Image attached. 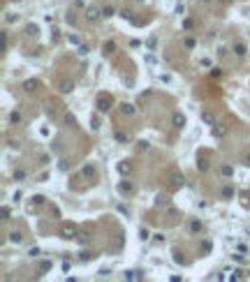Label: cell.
Returning <instances> with one entry per match:
<instances>
[{
    "instance_id": "cell-1",
    "label": "cell",
    "mask_w": 250,
    "mask_h": 282,
    "mask_svg": "<svg viewBox=\"0 0 250 282\" xmlns=\"http://www.w3.org/2000/svg\"><path fill=\"white\" fill-rule=\"evenodd\" d=\"M86 19L91 21V23H97L100 19H102V9H97V7H88V9H86Z\"/></svg>"
},
{
    "instance_id": "cell-2",
    "label": "cell",
    "mask_w": 250,
    "mask_h": 282,
    "mask_svg": "<svg viewBox=\"0 0 250 282\" xmlns=\"http://www.w3.org/2000/svg\"><path fill=\"white\" fill-rule=\"evenodd\" d=\"M169 185H171V190H178V187H183V176L176 174V171H171V174H169Z\"/></svg>"
},
{
    "instance_id": "cell-3",
    "label": "cell",
    "mask_w": 250,
    "mask_h": 282,
    "mask_svg": "<svg viewBox=\"0 0 250 282\" xmlns=\"http://www.w3.org/2000/svg\"><path fill=\"white\" fill-rule=\"evenodd\" d=\"M109 109H111V99L104 97V95H100V97H97V111H100V113H102V111L107 113Z\"/></svg>"
},
{
    "instance_id": "cell-4",
    "label": "cell",
    "mask_w": 250,
    "mask_h": 282,
    "mask_svg": "<svg viewBox=\"0 0 250 282\" xmlns=\"http://www.w3.org/2000/svg\"><path fill=\"white\" fill-rule=\"evenodd\" d=\"M76 236H79V234H76V229L72 224H67V227L60 229V238H65V240H67V238H76Z\"/></svg>"
},
{
    "instance_id": "cell-5",
    "label": "cell",
    "mask_w": 250,
    "mask_h": 282,
    "mask_svg": "<svg viewBox=\"0 0 250 282\" xmlns=\"http://www.w3.org/2000/svg\"><path fill=\"white\" fill-rule=\"evenodd\" d=\"M118 192H121V194H125V197H130L134 192V187H132V183H130V180H123V183H118Z\"/></svg>"
},
{
    "instance_id": "cell-6",
    "label": "cell",
    "mask_w": 250,
    "mask_h": 282,
    "mask_svg": "<svg viewBox=\"0 0 250 282\" xmlns=\"http://www.w3.org/2000/svg\"><path fill=\"white\" fill-rule=\"evenodd\" d=\"M171 123H174V127H178V130H183V127H185V116H183V113H178V111H176V113L171 116Z\"/></svg>"
},
{
    "instance_id": "cell-7",
    "label": "cell",
    "mask_w": 250,
    "mask_h": 282,
    "mask_svg": "<svg viewBox=\"0 0 250 282\" xmlns=\"http://www.w3.org/2000/svg\"><path fill=\"white\" fill-rule=\"evenodd\" d=\"M188 231L192 234V236H195V234H199L201 231V220H190L188 222Z\"/></svg>"
},
{
    "instance_id": "cell-8",
    "label": "cell",
    "mask_w": 250,
    "mask_h": 282,
    "mask_svg": "<svg viewBox=\"0 0 250 282\" xmlns=\"http://www.w3.org/2000/svg\"><path fill=\"white\" fill-rule=\"evenodd\" d=\"M234 53L239 56V58H243V56L248 53V46L243 44V42H236V44H234Z\"/></svg>"
},
{
    "instance_id": "cell-9",
    "label": "cell",
    "mask_w": 250,
    "mask_h": 282,
    "mask_svg": "<svg viewBox=\"0 0 250 282\" xmlns=\"http://www.w3.org/2000/svg\"><path fill=\"white\" fill-rule=\"evenodd\" d=\"M118 174H121V176H130V174H132V167H130L128 162H121V164H118Z\"/></svg>"
},
{
    "instance_id": "cell-10",
    "label": "cell",
    "mask_w": 250,
    "mask_h": 282,
    "mask_svg": "<svg viewBox=\"0 0 250 282\" xmlns=\"http://www.w3.org/2000/svg\"><path fill=\"white\" fill-rule=\"evenodd\" d=\"M211 134H213V137H216V139H222L225 134H227V130H225L222 125H213V132H211Z\"/></svg>"
},
{
    "instance_id": "cell-11",
    "label": "cell",
    "mask_w": 250,
    "mask_h": 282,
    "mask_svg": "<svg viewBox=\"0 0 250 282\" xmlns=\"http://www.w3.org/2000/svg\"><path fill=\"white\" fill-rule=\"evenodd\" d=\"M114 51H116V42H111V39H109V42H107V44L102 46V53L111 56V53H114Z\"/></svg>"
},
{
    "instance_id": "cell-12",
    "label": "cell",
    "mask_w": 250,
    "mask_h": 282,
    "mask_svg": "<svg viewBox=\"0 0 250 282\" xmlns=\"http://www.w3.org/2000/svg\"><path fill=\"white\" fill-rule=\"evenodd\" d=\"M114 7H111V5H107V7H102V19H111V16H114Z\"/></svg>"
},
{
    "instance_id": "cell-13",
    "label": "cell",
    "mask_w": 250,
    "mask_h": 282,
    "mask_svg": "<svg viewBox=\"0 0 250 282\" xmlns=\"http://www.w3.org/2000/svg\"><path fill=\"white\" fill-rule=\"evenodd\" d=\"M121 111H123L125 116H134V107H132V104H128V102L121 104Z\"/></svg>"
},
{
    "instance_id": "cell-14",
    "label": "cell",
    "mask_w": 250,
    "mask_h": 282,
    "mask_svg": "<svg viewBox=\"0 0 250 282\" xmlns=\"http://www.w3.org/2000/svg\"><path fill=\"white\" fill-rule=\"evenodd\" d=\"M148 238H151V231H148L146 227H141V229H139V240H141V243H146Z\"/></svg>"
},
{
    "instance_id": "cell-15",
    "label": "cell",
    "mask_w": 250,
    "mask_h": 282,
    "mask_svg": "<svg viewBox=\"0 0 250 282\" xmlns=\"http://www.w3.org/2000/svg\"><path fill=\"white\" fill-rule=\"evenodd\" d=\"M9 123H14V125H19V123H21V113H19V111H9Z\"/></svg>"
},
{
    "instance_id": "cell-16",
    "label": "cell",
    "mask_w": 250,
    "mask_h": 282,
    "mask_svg": "<svg viewBox=\"0 0 250 282\" xmlns=\"http://www.w3.org/2000/svg\"><path fill=\"white\" fill-rule=\"evenodd\" d=\"M222 176L225 178H232V176H234V167H232V164H225L222 167Z\"/></svg>"
},
{
    "instance_id": "cell-17",
    "label": "cell",
    "mask_w": 250,
    "mask_h": 282,
    "mask_svg": "<svg viewBox=\"0 0 250 282\" xmlns=\"http://www.w3.org/2000/svg\"><path fill=\"white\" fill-rule=\"evenodd\" d=\"M12 178H14V180H19V183H21V180H26V171H23V169H16V171L12 174Z\"/></svg>"
},
{
    "instance_id": "cell-18",
    "label": "cell",
    "mask_w": 250,
    "mask_h": 282,
    "mask_svg": "<svg viewBox=\"0 0 250 282\" xmlns=\"http://www.w3.org/2000/svg\"><path fill=\"white\" fill-rule=\"evenodd\" d=\"M72 88H74L72 81H63L60 83V93H72Z\"/></svg>"
},
{
    "instance_id": "cell-19",
    "label": "cell",
    "mask_w": 250,
    "mask_h": 282,
    "mask_svg": "<svg viewBox=\"0 0 250 282\" xmlns=\"http://www.w3.org/2000/svg\"><path fill=\"white\" fill-rule=\"evenodd\" d=\"M234 197V187L227 185V187H222V199H232Z\"/></svg>"
},
{
    "instance_id": "cell-20",
    "label": "cell",
    "mask_w": 250,
    "mask_h": 282,
    "mask_svg": "<svg viewBox=\"0 0 250 282\" xmlns=\"http://www.w3.org/2000/svg\"><path fill=\"white\" fill-rule=\"evenodd\" d=\"M21 238H23V236H21V231H9V240H12L14 245H16V243H21Z\"/></svg>"
},
{
    "instance_id": "cell-21",
    "label": "cell",
    "mask_w": 250,
    "mask_h": 282,
    "mask_svg": "<svg viewBox=\"0 0 250 282\" xmlns=\"http://www.w3.org/2000/svg\"><path fill=\"white\" fill-rule=\"evenodd\" d=\"M141 278V271H128L125 273V280H139Z\"/></svg>"
},
{
    "instance_id": "cell-22",
    "label": "cell",
    "mask_w": 250,
    "mask_h": 282,
    "mask_svg": "<svg viewBox=\"0 0 250 282\" xmlns=\"http://www.w3.org/2000/svg\"><path fill=\"white\" fill-rule=\"evenodd\" d=\"M201 118H204V123H208V125H216V118H213V113H208V111L201 113Z\"/></svg>"
},
{
    "instance_id": "cell-23",
    "label": "cell",
    "mask_w": 250,
    "mask_h": 282,
    "mask_svg": "<svg viewBox=\"0 0 250 282\" xmlns=\"http://www.w3.org/2000/svg\"><path fill=\"white\" fill-rule=\"evenodd\" d=\"M114 139L118 141V144H128V139H130V137H128V134H123V132H116V134H114Z\"/></svg>"
},
{
    "instance_id": "cell-24",
    "label": "cell",
    "mask_w": 250,
    "mask_h": 282,
    "mask_svg": "<svg viewBox=\"0 0 250 282\" xmlns=\"http://www.w3.org/2000/svg\"><path fill=\"white\" fill-rule=\"evenodd\" d=\"M167 204H169V199H167L164 194H158L155 197V206H167Z\"/></svg>"
},
{
    "instance_id": "cell-25",
    "label": "cell",
    "mask_w": 250,
    "mask_h": 282,
    "mask_svg": "<svg viewBox=\"0 0 250 282\" xmlns=\"http://www.w3.org/2000/svg\"><path fill=\"white\" fill-rule=\"evenodd\" d=\"M23 88H26L28 93H33L35 88H37V81H26V83H23Z\"/></svg>"
},
{
    "instance_id": "cell-26",
    "label": "cell",
    "mask_w": 250,
    "mask_h": 282,
    "mask_svg": "<svg viewBox=\"0 0 250 282\" xmlns=\"http://www.w3.org/2000/svg\"><path fill=\"white\" fill-rule=\"evenodd\" d=\"M88 51H91V46H88V44H79V51H76V53H79V56H88Z\"/></svg>"
},
{
    "instance_id": "cell-27",
    "label": "cell",
    "mask_w": 250,
    "mask_h": 282,
    "mask_svg": "<svg viewBox=\"0 0 250 282\" xmlns=\"http://www.w3.org/2000/svg\"><path fill=\"white\" fill-rule=\"evenodd\" d=\"M83 176H95V167H93V164L83 167Z\"/></svg>"
},
{
    "instance_id": "cell-28",
    "label": "cell",
    "mask_w": 250,
    "mask_h": 282,
    "mask_svg": "<svg viewBox=\"0 0 250 282\" xmlns=\"http://www.w3.org/2000/svg\"><path fill=\"white\" fill-rule=\"evenodd\" d=\"M118 213H123L125 217H130V208H128V206H123V204H118Z\"/></svg>"
},
{
    "instance_id": "cell-29",
    "label": "cell",
    "mask_w": 250,
    "mask_h": 282,
    "mask_svg": "<svg viewBox=\"0 0 250 282\" xmlns=\"http://www.w3.org/2000/svg\"><path fill=\"white\" fill-rule=\"evenodd\" d=\"M28 254H30L33 259H35V257H39V254H42V250H39V248H30V250H28Z\"/></svg>"
},
{
    "instance_id": "cell-30",
    "label": "cell",
    "mask_w": 250,
    "mask_h": 282,
    "mask_svg": "<svg viewBox=\"0 0 250 282\" xmlns=\"http://www.w3.org/2000/svg\"><path fill=\"white\" fill-rule=\"evenodd\" d=\"M79 259H81V261H91V259H93V254H91V252H81Z\"/></svg>"
},
{
    "instance_id": "cell-31",
    "label": "cell",
    "mask_w": 250,
    "mask_h": 282,
    "mask_svg": "<svg viewBox=\"0 0 250 282\" xmlns=\"http://www.w3.org/2000/svg\"><path fill=\"white\" fill-rule=\"evenodd\" d=\"M201 252H204V254H208V252H211V243H208V240H204V243H201Z\"/></svg>"
},
{
    "instance_id": "cell-32",
    "label": "cell",
    "mask_w": 250,
    "mask_h": 282,
    "mask_svg": "<svg viewBox=\"0 0 250 282\" xmlns=\"http://www.w3.org/2000/svg\"><path fill=\"white\" fill-rule=\"evenodd\" d=\"M65 21H67V23H70V26H74V23H76V19H74V14H65Z\"/></svg>"
},
{
    "instance_id": "cell-33",
    "label": "cell",
    "mask_w": 250,
    "mask_h": 282,
    "mask_svg": "<svg viewBox=\"0 0 250 282\" xmlns=\"http://www.w3.org/2000/svg\"><path fill=\"white\" fill-rule=\"evenodd\" d=\"M192 26H195V23L190 21V19H188V21H183V30H192Z\"/></svg>"
},
{
    "instance_id": "cell-34",
    "label": "cell",
    "mask_w": 250,
    "mask_h": 282,
    "mask_svg": "<svg viewBox=\"0 0 250 282\" xmlns=\"http://www.w3.org/2000/svg\"><path fill=\"white\" fill-rule=\"evenodd\" d=\"M91 127H93V130H100V118H97V116L93 118V125H91Z\"/></svg>"
},
{
    "instance_id": "cell-35",
    "label": "cell",
    "mask_w": 250,
    "mask_h": 282,
    "mask_svg": "<svg viewBox=\"0 0 250 282\" xmlns=\"http://www.w3.org/2000/svg\"><path fill=\"white\" fill-rule=\"evenodd\" d=\"M185 46H188V49H195V39L188 37V39H185Z\"/></svg>"
},
{
    "instance_id": "cell-36",
    "label": "cell",
    "mask_w": 250,
    "mask_h": 282,
    "mask_svg": "<svg viewBox=\"0 0 250 282\" xmlns=\"http://www.w3.org/2000/svg\"><path fill=\"white\" fill-rule=\"evenodd\" d=\"M3 220H9V208L3 206Z\"/></svg>"
},
{
    "instance_id": "cell-37",
    "label": "cell",
    "mask_w": 250,
    "mask_h": 282,
    "mask_svg": "<svg viewBox=\"0 0 250 282\" xmlns=\"http://www.w3.org/2000/svg\"><path fill=\"white\" fill-rule=\"evenodd\" d=\"M199 65H201V67H211V60H206V58H201V60H199Z\"/></svg>"
},
{
    "instance_id": "cell-38",
    "label": "cell",
    "mask_w": 250,
    "mask_h": 282,
    "mask_svg": "<svg viewBox=\"0 0 250 282\" xmlns=\"http://www.w3.org/2000/svg\"><path fill=\"white\" fill-rule=\"evenodd\" d=\"M160 81H162V83H169L171 79H169V76H167V74H160Z\"/></svg>"
},
{
    "instance_id": "cell-39",
    "label": "cell",
    "mask_w": 250,
    "mask_h": 282,
    "mask_svg": "<svg viewBox=\"0 0 250 282\" xmlns=\"http://www.w3.org/2000/svg\"><path fill=\"white\" fill-rule=\"evenodd\" d=\"M236 250H239V252H243V254H246V252H248V248H246V245H241V243L236 245Z\"/></svg>"
},
{
    "instance_id": "cell-40",
    "label": "cell",
    "mask_w": 250,
    "mask_h": 282,
    "mask_svg": "<svg viewBox=\"0 0 250 282\" xmlns=\"http://www.w3.org/2000/svg\"><path fill=\"white\" fill-rule=\"evenodd\" d=\"M28 33H30V35H37V26H28Z\"/></svg>"
},
{
    "instance_id": "cell-41",
    "label": "cell",
    "mask_w": 250,
    "mask_h": 282,
    "mask_svg": "<svg viewBox=\"0 0 250 282\" xmlns=\"http://www.w3.org/2000/svg\"><path fill=\"white\" fill-rule=\"evenodd\" d=\"M33 201H35V204H42V201H44V197L37 194V197H33Z\"/></svg>"
},
{
    "instance_id": "cell-42",
    "label": "cell",
    "mask_w": 250,
    "mask_h": 282,
    "mask_svg": "<svg viewBox=\"0 0 250 282\" xmlns=\"http://www.w3.org/2000/svg\"><path fill=\"white\" fill-rule=\"evenodd\" d=\"M211 76H220V69L218 67H211Z\"/></svg>"
},
{
    "instance_id": "cell-43",
    "label": "cell",
    "mask_w": 250,
    "mask_h": 282,
    "mask_svg": "<svg viewBox=\"0 0 250 282\" xmlns=\"http://www.w3.org/2000/svg\"><path fill=\"white\" fill-rule=\"evenodd\" d=\"M243 164H246V167H250V155H246V162H243Z\"/></svg>"
},
{
    "instance_id": "cell-44",
    "label": "cell",
    "mask_w": 250,
    "mask_h": 282,
    "mask_svg": "<svg viewBox=\"0 0 250 282\" xmlns=\"http://www.w3.org/2000/svg\"><path fill=\"white\" fill-rule=\"evenodd\" d=\"M134 3H141V0H134Z\"/></svg>"
}]
</instances>
